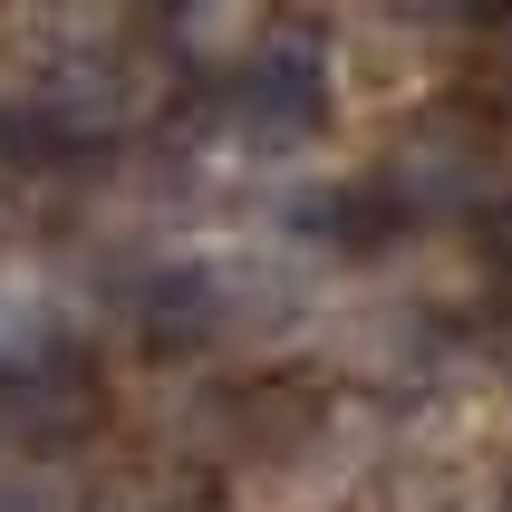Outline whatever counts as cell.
Segmentation results:
<instances>
[{"instance_id": "cell-2", "label": "cell", "mask_w": 512, "mask_h": 512, "mask_svg": "<svg viewBox=\"0 0 512 512\" xmlns=\"http://www.w3.org/2000/svg\"><path fill=\"white\" fill-rule=\"evenodd\" d=\"M0 512H87V503H78V484H68V474H49V464H20V474L0 484Z\"/></svg>"}, {"instance_id": "cell-1", "label": "cell", "mask_w": 512, "mask_h": 512, "mask_svg": "<svg viewBox=\"0 0 512 512\" xmlns=\"http://www.w3.org/2000/svg\"><path fill=\"white\" fill-rule=\"evenodd\" d=\"M0 406H10V426H20L29 445H49V435H68L97 397H87V377L68 368V358H58V368H39V358H29V368L0 377Z\"/></svg>"}, {"instance_id": "cell-4", "label": "cell", "mask_w": 512, "mask_h": 512, "mask_svg": "<svg viewBox=\"0 0 512 512\" xmlns=\"http://www.w3.org/2000/svg\"><path fill=\"white\" fill-rule=\"evenodd\" d=\"M184 512H203V503H184Z\"/></svg>"}, {"instance_id": "cell-3", "label": "cell", "mask_w": 512, "mask_h": 512, "mask_svg": "<svg viewBox=\"0 0 512 512\" xmlns=\"http://www.w3.org/2000/svg\"><path fill=\"white\" fill-rule=\"evenodd\" d=\"M20 339H29V319H20V310H0V368L20 358Z\"/></svg>"}, {"instance_id": "cell-5", "label": "cell", "mask_w": 512, "mask_h": 512, "mask_svg": "<svg viewBox=\"0 0 512 512\" xmlns=\"http://www.w3.org/2000/svg\"><path fill=\"white\" fill-rule=\"evenodd\" d=\"M503 512H512V493H503Z\"/></svg>"}]
</instances>
